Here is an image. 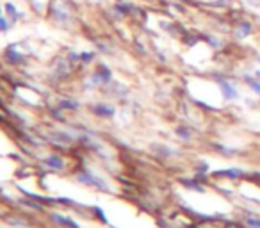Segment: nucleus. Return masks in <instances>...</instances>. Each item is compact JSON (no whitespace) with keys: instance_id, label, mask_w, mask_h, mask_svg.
<instances>
[{"instance_id":"nucleus-5","label":"nucleus","mask_w":260,"mask_h":228,"mask_svg":"<svg viewBox=\"0 0 260 228\" xmlns=\"http://www.w3.org/2000/svg\"><path fill=\"white\" fill-rule=\"evenodd\" d=\"M0 30H8V23L4 18H0Z\"/></svg>"},{"instance_id":"nucleus-2","label":"nucleus","mask_w":260,"mask_h":228,"mask_svg":"<svg viewBox=\"0 0 260 228\" xmlns=\"http://www.w3.org/2000/svg\"><path fill=\"white\" fill-rule=\"evenodd\" d=\"M235 32H237L239 38H246L249 32H251V25H249V23H241V25L237 27V30H235Z\"/></svg>"},{"instance_id":"nucleus-4","label":"nucleus","mask_w":260,"mask_h":228,"mask_svg":"<svg viewBox=\"0 0 260 228\" xmlns=\"http://www.w3.org/2000/svg\"><path fill=\"white\" fill-rule=\"evenodd\" d=\"M248 224L253 228H260V221H256V219H248Z\"/></svg>"},{"instance_id":"nucleus-3","label":"nucleus","mask_w":260,"mask_h":228,"mask_svg":"<svg viewBox=\"0 0 260 228\" xmlns=\"http://www.w3.org/2000/svg\"><path fill=\"white\" fill-rule=\"evenodd\" d=\"M246 80H248V82H249V86H251V89L255 91V93H258V94H260V82H256V80L249 79V77H246Z\"/></svg>"},{"instance_id":"nucleus-1","label":"nucleus","mask_w":260,"mask_h":228,"mask_svg":"<svg viewBox=\"0 0 260 228\" xmlns=\"http://www.w3.org/2000/svg\"><path fill=\"white\" fill-rule=\"evenodd\" d=\"M219 84H221V91H223V94H224V98H226V100H234V98H237V89H235L230 82L219 80Z\"/></svg>"}]
</instances>
